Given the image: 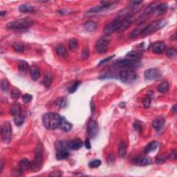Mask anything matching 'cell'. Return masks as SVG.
Masks as SVG:
<instances>
[{"instance_id":"6da1fadb","label":"cell","mask_w":177,"mask_h":177,"mask_svg":"<svg viewBox=\"0 0 177 177\" xmlns=\"http://www.w3.org/2000/svg\"><path fill=\"white\" fill-rule=\"evenodd\" d=\"M62 117L56 113H47L42 117L44 126L47 129L53 130L59 126Z\"/></svg>"},{"instance_id":"52a82bcc","label":"cell","mask_w":177,"mask_h":177,"mask_svg":"<svg viewBox=\"0 0 177 177\" xmlns=\"http://www.w3.org/2000/svg\"><path fill=\"white\" fill-rule=\"evenodd\" d=\"M116 64L117 65L120 66V67H127L131 69H137V68H139L142 66V63L140 60H132V59H129L127 58L119 59V60L116 61Z\"/></svg>"},{"instance_id":"83f0119b","label":"cell","mask_w":177,"mask_h":177,"mask_svg":"<svg viewBox=\"0 0 177 177\" xmlns=\"http://www.w3.org/2000/svg\"><path fill=\"white\" fill-rule=\"evenodd\" d=\"M130 18H131V17H129V18H127L124 21H123L122 24L120 25V28H119L118 31H124L131 25L132 22L131 20H130Z\"/></svg>"},{"instance_id":"ee69618b","label":"cell","mask_w":177,"mask_h":177,"mask_svg":"<svg viewBox=\"0 0 177 177\" xmlns=\"http://www.w3.org/2000/svg\"><path fill=\"white\" fill-rule=\"evenodd\" d=\"M142 1H130L129 6L132 9L136 11V10H138V7L139 6L140 4H142Z\"/></svg>"},{"instance_id":"6f0895ef","label":"cell","mask_w":177,"mask_h":177,"mask_svg":"<svg viewBox=\"0 0 177 177\" xmlns=\"http://www.w3.org/2000/svg\"><path fill=\"white\" fill-rule=\"evenodd\" d=\"M6 14V11H1V12H0V15H1V17H4Z\"/></svg>"},{"instance_id":"7402d4cb","label":"cell","mask_w":177,"mask_h":177,"mask_svg":"<svg viewBox=\"0 0 177 177\" xmlns=\"http://www.w3.org/2000/svg\"><path fill=\"white\" fill-rule=\"evenodd\" d=\"M126 58L132 60H140L141 58V54L137 51H129L126 55Z\"/></svg>"},{"instance_id":"8992f818","label":"cell","mask_w":177,"mask_h":177,"mask_svg":"<svg viewBox=\"0 0 177 177\" xmlns=\"http://www.w3.org/2000/svg\"><path fill=\"white\" fill-rule=\"evenodd\" d=\"M1 140L4 142H8L11 140L12 127L9 122H4L1 127Z\"/></svg>"},{"instance_id":"ac0fdd59","label":"cell","mask_w":177,"mask_h":177,"mask_svg":"<svg viewBox=\"0 0 177 177\" xmlns=\"http://www.w3.org/2000/svg\"><path fill=\"white\" fill-rule=\"evenodd\" d=\"M168 6L167 4L164 3H158L157 5L156 6L154 13L157 15H163L165 14L167 10Z\"/></svg>"},{"instance_id":"5b68a950","label":"cell","mask_w":177,"mask_h":177,"mask_svg":"<svg viewBox=\"0 0 177 177\" xmlns=\"http://www.w3.org/2000/svg\"><path fill=\"white\" fill-rule=\"evenodd\" d=\"M119 78L120 80L124 83H131L136 80L138 78V74L134 71L133 69H128L127 70H124L120 72L119 73Z\"/></svg>"},{"instance_id":"484cf974","label":"cell","mask_w":177,"mask_h":177,"mask_svg":"<svg viewBox=\"0 0 177 177\" xmlns=\"http://www.w3.org/2000/svg\"><path fill=\"white\" fill-rule=\"evenodd\" d=\"M170 89V85L167 81H163L158 86V91L161 93H167Z\"/></svg>"},{"instance_id":"11a10c76","label":"cell","mask_w":177,"mask_h":177,"mask_svg":"<svg viewBox=\"0 0 177 177\" xmlns=\"http://www.w3.org/2000/svg\"><path fill=\"white\" fill-rule=\"evenodd\" d=\"M4 163H3V162L2 161H1V164H0V173H1L2 172V171H3V170H4Z\"/></svg>"},{"instance_id":"7bdbcfd3","label":"cell","mask_w":177,"mask_h":177,"mask_svg":"<svg viewBox=\"0 0 177 177\" xmlns=\"http://www.w3.org/2000/svg\"><path fill=\"white\" fill-rule=\"evenodd\" d=\"M1 89L3 91H8L9 89V83L7 80H2L1 81Z\"/></svg>"},{"instance_id":"d4e9b609","label":"cell","mask_w":177,"mask_h":177,"mask_svg":"<svg viewBox=\"0 0 177 177\" xmlns=\"http://www.w3.org/2000/svg\"><path fill=\"white\" fill-rule=\"evenodd\" d=\"M19 10L20 12L28 13V12H33L35 11V8L30 4H22L20 6Z\"/></svg>"},{"instance_id":"9c48e42d","label":"cell","mask_w":177,"mask_h":177,"mask_svg":"<svg viewBox=\"0 0 177 177\" xmlns=\"http://www.w3.org/2000/svg\"><path fill=\"white\" fill-rule=\"evenodd\" d=\"M109 40L105 37H102L99 39L95 43V48L98 53H104L108 50Z\"/></svg>"},{"instance_id":"2e32d148","label":"cell","mask_w":177,"mask_h":177,"mask_svg":"<svg viewBox=\"0 0 177 177\" xmlns=\"http://www.w3.org/2000/svg\"><path fill=\"white\" fill-rule=\"evenodd\" d=\"M166 46L165 44L162 41H158L155 42L154 44L153 45V52L156 54H161L163 53L165 50Z\"/></svg>"},{"instance_id":"44dd1931","label":"cell","mask_w":177,"mask_h":177,"mask_svg":"<svg viewBox=\"0 0 177 177\" xmlns=\"http://www.w3.org/2000/svg\"><path fill=\"white\" fill-rule=\"evenodd\" d=\"M30 76L33 80H37L40 76V72L39 68L36 66H33L30 68Z\"/></svg>"},{"instance_id":"4fadbf2b","label":"cell","mask_w":177,"mask_h":177,"mask_svg":"<svg viewBox=\"0 0 177 177\" xmlns=\"http://www.w3.org/2000/svg\"><path fill=\"white\" fill-rule=\"evenodd\" d=\"M31 170V162L27 159H23L19 163V171L20 172H26Z\"/></svg>"},{"instance_id":"681fc988","label":"cell","mask_w":177,"mask_h":177,"mask_svg":"<svg viewBox=\"0 0 177 177\" xmlns=\"http://www.w3.org/2000/svg\"><path fill=\"white\" fill-rule=\"evenodd\" d=\"M176 150H172L171 153H170V155H169V159H171V160H174V159H176Z\"/></svg>"},{"instance_id":"1f68e13d","label":"cell","mask_w":177,"mask_h":177,"mask_svg":"<svg viewBox=\"0 0 177 177\" xmlns=\"http://www.w3.org/2000/svg\"><path fill=\"white\" fill-rule=\"evenodd\" d=\"M10 113L12 116H15L21 114V108L19 104H13L10 108Z\"/></svg>"},{"instance_id":"4316f807","label":"cell","mask_w":177,"mask_h":177,"mask_svg":"<svg viewBox=\"0 0 177 177\" xmlns=\"http://www.w3.org/2000/svg\"><path fill=\"white\" fill-rule=\"evenodd\" d=\"M98 25L95 22H93V21H89L87 22L84 25V29L86 30L87 32H93L95 31L97 29Z\"/></svg>"},{"instance_id":"f35d334b","label":"cell","mask_w":177,"mask_h":177,"mask_svg":"<svg viewBox=\"0 0 177 177\" xmlns=\"http://www.w3.org/2000/svg\"><path fill=\"white\" fill-rule=\"evenodd\" d=\"M78 47V42L76 39H71L69 42V48L70 50H76Z\"/></svg>"},{"instance_id":"9f6ffc18","label":"cell","mask_w":177,"mask_h":177,"mask_svg":"<svg viewBox=\"0 0 177 177\" xmlns=\"http://www.w3.org/2000/svg\"><path fill=\"white\" fill-rule=\"evenodd\" d=\"M176 105H174L172 107V112L173 113H176Z\"/></svg>"},{"instance_id":"816d5d0a","label":"cell","mask_w":177,"mask_h":177,"mask_svg":"<svg viewBox=\"0 0 177 177\" xmlns=\"http://www.w3.org/2000/svg\"><path fill=\"white\" fill-rule=\"evenodd\" d=\"M89 53L88 49H87V48H84L82 51V57L83 58H87V57H89Z\"/></svg>"},{"instance_id":"ab89813d","label":"cell","mask_w":177,"mask_h":177,"mask_svg":"<svg viewBox=\"0 0 177 177\" xmlns=\"http://www.w3.org/2000/svg\"><path fill=\"white\" fill-rule=\"evenodd\" d=\"M101 164H102L101 160H100V159H95V160H93V161H91L89 162V166L91 168H95V167H99V166L101 165Z\"/></svg>"},{"instance_id":"e575fe53","label":"cell","mask_w":177,"mask_h":177,"mask_svg":"<svg viewBox=\"0 0 177 177\" xmlns=\"http://www.w3.org/2000/svg\"><path fill=\"white\" fill-rule=\"evenodd\" d=\"M80 84H81V81L80 80L75 81V82H73V84H71V86L69 88V92L70 93H75Z\"/></svg>"},{"instance_id":"9a60e30c","label":"cell","mask_w":177,"mask_h":177,"mask_svg":"<svg viewBox=\"0 0 177 177\" xmlns=\"http://www.w3.org/2000/svg\"><path fill=\"white\" fill-rule=\"evenodd\" d=\"M134 161L136 165L141 166V167H143V166H146L152 164V159H151L150 157H148V156L137 157L134 159Z\"/></svg>"},{"instance_id":"8d00e7d4","label":"cell","mask_w":177,"mask_h":177,"mask_svg":"<svg viewBox=\"0 0 177 177\" xmlns=\"http://www.w3.org/2000/svg\"><path fill=\"white\" fill-rule=\"evenodd\" d=\"M56 104L59 107L64 108L67 105V99L65 97H61L57 100Z\"/></svg>"},{"instance_id":"ba28073f","label":"cell","mask_w":177,"mask_h":177,"mask_svg":"<svg viewBox=\"0 0 177 177\" xmlns=\"http://www.w3.org/2000/svg\"><path fill=\"white\" fill-rule=\"evenodd\" d=\"M98 134V125L95 120H89L87 125V134L90 138H94Z\"/></svg>"},{"instance_id":"680465c9","label":"cell","mask_w":177,"mask_h":177,"mask_svg":"<svg viewBox=\"0 0 177 177\" xmlns=\"http://www.w3.org/2000/svg\"><path fill=\"white\" fill-rule=\"evenodd\" d=\"M176 33H174L173 35L171 37V40H176Z\"/></svg>"},{"instance_id":"8fae6325","label":"cell","mask_w":177,"mask_h":177,"mask_svg":"<svg viewBox=\"0 0 177 177\" xmlns=\"http://www.w3.org/2000/svg\"><path fill=\"white\" fill-rule=\"evenodd\" d=\"M112 7V4H109L107 2H102L101 5L96 6L95 7L91 8L87 11V14H93L98 13V12L104 11V10H108L109 8Z\"/></svg>"},{"instance_id":"836d02e7","label":"cell","mask_w":177,"mask_h":177,"mask_svg":"<svg viewBox=\"0 0 177 177\" xmlns=\"http://www.w3.org/2000/svg\"><path fill=\"white\" fill-rule=\"evenodd\" d=\"M53 80V76L51 73H46L45 76H44V80H43V84L46 87H49L51 84V82H52Z\"/></svg>"},{"instance_id":"d6986e66","label":"cell","mask_w":177,"mask_h":177,"mask_svg":"<svg viewBox=\"0 0 177 177\" xmlns=\"http://www.w3.org/2000/svg\"><path fill=\"white\" fill-rule=\"evenodd\" d=\"M127 145L125 140H122L118 146V156L120 158L125 157L127 154Z\"/></svg>"},{"instance_id":"603a6c76","label":"cell","mask_w":177,"mask_h":177,"mask_svg":"<svg viewBox=\"0 0 177 177\" xmlns=\"http://www.w3.org/2000/svg\"><path fill=\"white\" fill-rule=\"evenodd\" d=\"M55 51H56L59 56L65 57L67 55V51L65 47V46H63L62 44H57L55 47Z\"/></svg>"},{"instance_id":"d6a6232c","label":"cell","mask_w":177,"mask_h":177,"mask_svg":"<svg viewBox=\"0 0 177 177\" xmlns=\"http://www.w3.org/2000/svg\"><path fill=\"white\" fill-rule=\"evenodd\" d=\"M25 117L24 115L20 114L18 116H14V123L17 126H21L24 122Z\"/></svg>"},{"instance_id":"7dc6e473","label":"cell","mask_w":177,"mask_h":177,"mask_svg":"<svg viewBox=\"0 0 177 177\" xmlns=\"http://www.w3.org/2000/svg\"><path fill=\"white\" fill-rule=\"evenodd\" d=\"M20 91L18 89H15L12 91L11 92V96L13 99H18L20 96Z\"/></svg>"},{"instance_id":"e0dca14e","label":"cell","mask_w":177,"mask_h":177,"mask_svg":"<svg viewBox=\"0 0 177 177\" xmlns=\"http://www.w3.org/2000/svg\"><path fill=\"white\" fill-rule=\"evenodd\" d=\"M59 127H60V129L62 130H63L64 131L68 132L71 131L72 127H73V125H72L71 123H70L67 119L64 118V117H62Z\"/></svg>"},{"instance_id":"7c38bea8","label":"cell","mask_w":177,"mask_h":177,"mask_svg":"<svg viewBox=\"0 0 177 177\" xmlns=\"http://www.w3.org/2000/svg\"><path fill=\"white\" fill-rule=\"evenodd\" d=\"M165 125V119L162 117H157L152 122V126L156 131L158 132L161 131L164 129Z\"/></svg>"},{"instance_id":"f1b7e54d","label":"cell","mask_w":177,"mask_h":177,"mask_svg":"<svg viewBox=\"0 0 177 177\" xmlns=\"http://www.w3.org/2000/svg\"><path fill=\"white\" fill-rule=\"evenodd\" d=\"M157 148H158V142H156V141L151 142L148 145L146 146L145 149V153H150L156 150Z\"/></svg>"},{"instance_id":"74e56055","label":"cell","mask_w":177,"mask_h":177,"mask_svg":"<svg viewBox=\"0 0 177 177\" xmlns=\"http://www.w3.org/2000/svg\"><path fill=\"white\" fill-rule=\"evenodd\" d=\"M12 47H13L14 50L18 53H22L24 51V45L22 43H20V42H16V43H14L13 45H12Z\"/></svg>"},{"instance_id":"5bb4252c","label":"cell","mask_w":177,"mask_h":177,"mask_svg":"<svg viewBox=\"0 0 177 177\" xmlns=\"http://www.w3.org/2000/svg\"><path fill=\"white\" fill-rule=\"evenodd\" d=\"M68 145H69V150H78L83 145V142L82 140L79 138H74V139L69 140L68 142Z\"/></svg>"},{"instance_id":"bcb514c9","label":"cell","mask_w":177,"mask_h":177,"mask_svg":"<svg viewBox=\"0 0 177 177\" xmlns=\"http://www.w3.org/2000/svg\"><path fill=\"white\" fill-rule=\"evenodd\" d=\"M134 129H135L136 131L141 132V131H142V125H141V123H140V121L136 120L134 123Z\"/></svg>"},{"instance_id":"4dcf8cb0","label":"cell","mask_w":177,"mask_h":177,"mask_svg":"<svg viewBox=\"0 0 177 177\" xmlns=\"http://www.w3.org/2000/svg\"><path fill=\"white\" fill-rule=\"evenodd\" d=\"M56 152V158L58 160L65 159L69 156V150H57Z\"/></svg>"},{"instance_id":"ffe728a7","label":"cell","mask_w":177,"mask_h":177,"mask_svg":"<svg viewBox=\"0 0 177 177\" xmlns=\"http://www.w3.org/2000/svg\"><path fill=\"white\" fill-rule=\"evenodd\" d=\"M69 141H62V140H58L55 143V148L56 151L57 150H69V145H68Z\"/></svg>"},{"instance_id":"60d3db41","label":"cell","mask_w":177,"mask_h":177,"mask_svg":"<svg viewBox=\"0 0 177 177\" xmlns=\"http://www.w3.org/2000/svg\"><path fill=\"white\" fill-rule=\"evenodd\" d=\"M152 94H148L143 99L142 104H143V106L145 107H149L150 106L151 101H152Z\"/></svg>"},{"instance_id":"f546056e","label":"cell","mask_w":177,"mask_h":177,"mask_svg":"<svg viewBox=\"0 0 177 177\" xmlns=\"http://www.w3.org/2000/svg\"><path fill=\"white\" fill-rule=\"evenodd\" d=\"M145 28V26H140L138 27L137 29H136L134 31L131 32L129 35V37L131 38V39H134V38L138 37L140 34H142Z\"/></svg>"},{"instance_id":"cb8c5ba5","label":"cell","mask_w":177,"mask_h":177,"mask_svg":"<svg viewBox=\"0 0 177 177\" xmlns=\"http://www.w3.org/2000/svg\"><path fill=\"white\" fill-rule=\"evenodd\" d=\"M29 69V65L24 60H21L18 64V70L20 73H26Z\"/></svg>"},{"instance_id":"c3c4849f","label":"cell","mask_w":177,"mask_h":177,"mask_svg":"<svg viewBox=\"0 0 177 177\" xmlns=\"http://www.w3.org/2000/svg\"><path fill=\"white\" fill-rule=\"evenodd\" d=\"M114 57H115V55H112V56L106 57V58L102 59V60L101 62H100L98 63V65H102V64H104L105 62H107L108 61H110L111 59H112L113 58H114Z\"/></svg>"},{"instance_id":"277c9868","label":"cell","mask_w":177,"mask_h":177,"mask_svg":"<svg viewBox=\"0 0 177 177\" xmlns=\"http://www.w3.org/2000/svg\"><path fill=\"white\" fill-rule=\"evenodd\" d=\"M167 24L166 21L163 20H156L154 21L151 23V24H149L148 26H147L145 28V29L143 30L142 33V36H146L150 35V34H152L154 32L157 31L158 30L162 29V28L165 26V25Z\"/></svg>"},{"instance_id":"f5cc1de1","label":"cell","mask_w":177,"mask_h":177,"mask_svg":"<svg viewBox=\"0 0 177 177\" xmlns=\"http://www.w3.org/2000/svg\"><path fill=\"white\" fill-rule=\"evenodd\" d=\"M114 161V156L113 154H109L107 157L108 163H112Z\"/></svg>"},{"instance_id":"7a4b0ae2","label":"cell","mask_w":177,"mask_h":177,"mask_svg":"<svg viewBox=\"0 0 177 177\" xmlns=\"http://www.w3.org/2000/svg\"><path fill=\"white\" fill-rule=\"evenodd\" d=\"M43 146L41 143H38L35 150V156L31 162V170L37 172L40 170L43 164Z\"/></svg>"},{"instance_id":"f6af8a7d","label":"cell","mask_w":177,"mask_h":177,"mask_svg":"<svg viewBox=\"0 0 177 177\" xmlns=\"http://www.w3.org/2000/svg\"><path fill=\"white\" fill-rule=\"evenodd\" d=\"M32 99H33V96H32L31 94H29V93H25L24 95H22L23 102L26 104H28L29 103V102H31Z\"/></svg>"},{"instance_id":"91938a15","label":"cell","mask_w":177,"mask_h":177,"mask_svg":"<svg viewBox=\"0 0 177 177\" xmlns=\"http://www.w3.org/2000/svg\"><path fill=\"white\" fill-rule=\"evenodd\" d=\"M91 112H94V109H93V102H91Z\"/></svg>"},{"instance_id":"f907efd6","label":"cell","mask_w":177,"mask_h":177,"mask_svg":"<svg viewBox=\"0 0 177 177\" xmlns=\"http://www.w3.org/2000/svg\"><path fill=\"white\" fill-rule=\"evenodd\" d=\"M84 145H85V148H86L87 150H90L91 146V142H90V140H89V138H87L86 140H85L84 141Z\"/></svg>"},{"instance_id":"b9f144b4","label":"cell","mask_w":177,"mask_h":177,"mask_svg":"<svg viewBox=\"0 0 177 177\" xmlns=\"http://www.w3.org/2000/svg\"><path fill=\"white\" fill-rule=\"evenodd\" d=\"M176 50L174 48H170L167 51V56L170 59L174 58L176 56Z\"/></svg>"},{"instance_id":"3957f363","label":"cell","mask_w":177,"mask_h":177,"mask_svg":"<svg viewBox=\"0 0 177 177\" xmlns=\"http://www.w3.org/2000/svg\"><path fill=\"white\" fill-rule=\"evenodd\" d=\"M33 21L29 18L19 19L15 21H12L6 25V28L10 30H22L29 28L33 25Z\"/></svg>"},{"instance_id":"db71d44e","label":"cell","mask_w":177,"mask_h":177,"mask_svg":"<svg viewBox=\"0 0 177 177\" xmlns=\"http://www.w3.org/2000/svg\"><path fill=\"white\" fill-rule=\"evenodd\" d=\"M62 175V173L59 172H53V173L50 174V176H59Z\"/></svg>"},{"instance_id":"30bf717a","label":"cell","mask_w":177,"mask_h":177,"mask_svg":"<svg viewBox=\"0 0 177 177\" xmlns=\"http://www.w3.org/2000/svg\"><path fill=\"white\" fill-rule=\"evenodd\" d=\"M145 79L148 81L155 80L161 77V73L157 69H150L145 71L144 73Z\"/></svg>"},{"instance_id":"d590c367","label":"cell","mask_w":177,"mask_h":177,"mask_svg":"<svg viewBox=\"0 0 177 177\" xmlns=\"http://www.w3.org/2000/svg\"><path fill=\"white\" fill-rule=\"evenodd\" d=\"M158 2H153V3L151 4L150 5L148 6V8L145 9V15H150V14H153L154 13V10L156 8V6L157 5Z\"/></svg>"}]
</instances>
